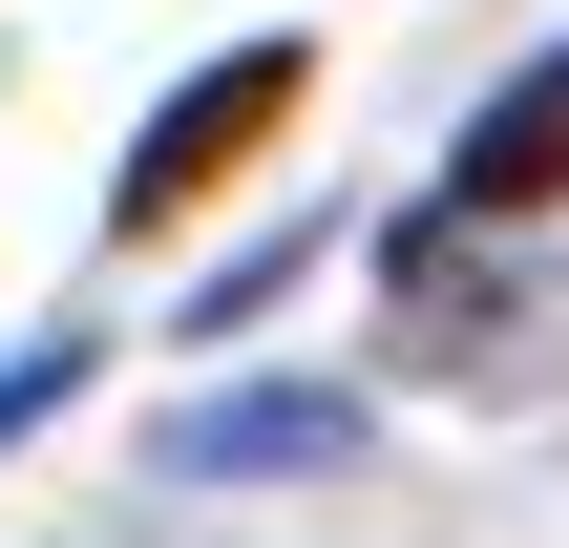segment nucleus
Wrapping results in <instances>:
<instances>
[{"label": "nucleus", "mask_w": 569, "mask_h": 548, "mask_svg": "<svg viewBox=\"0 0 569 548\" xmlns=\"http://www.w3.org/2000/svg\"><path fill=\"white\" fill-rule=\"evenodd\" d=\"M296 84H317V42H232V63H190L148 127H127V169H106V232H190L274 127H296Z\"/></svg>", "instance_id": "obj_1"}, {"label": "nucleus", "mask_w": 569, "mask_h": 548, "mask_svg": "<svg viewBox=\"0 0 569 548\" xmlns=\"http://www.w3.org/2000/svg\"><path fill=\"white\" fill-rule=\"evenodd\" d=\"M63 380H84V317H42V338H21V359H0V444H21V422H42V401H63Z\"/></svg>", "instance_id": "obj_4"}, {"label": "nucleus", "mask_w": 569, "mask_h": 548, "mask_svg": "<svg viewBox=\"0 0 569 548\" xmlns=\"http://www.w3.org/2000/svg\"><path fill=\"white\" fill-rule=\"evenodd\" d=\"M359 444H380V401H359V380H211V401H169V422H148V465H169V486H338Z\"/></svg>", "instance_id": "obj_2"}, {"label": "nucleus", "mask_w": 569, "mask_h": 548, "mask_svg": "<svg viewBox=\"0 0 569 548\" xmlns=\"http://www.w3.org/2000/svg\"><path fill=\"white\" fill-rule=\"evenodd\" d=\"M528 211H569V42L507 63L465 106V148H443V232H528Z\"/></svg>", "instance_id": "obj_3"}]
</instances>
